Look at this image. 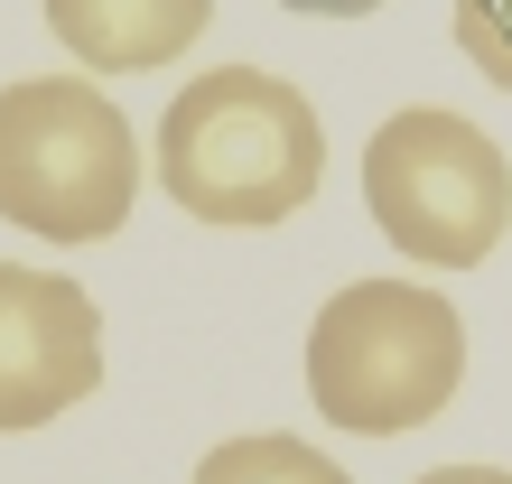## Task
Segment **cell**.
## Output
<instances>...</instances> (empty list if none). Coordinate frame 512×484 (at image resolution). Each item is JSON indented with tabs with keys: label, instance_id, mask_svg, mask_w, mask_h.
Returning <instances> with one entry per match:
<instances>
[{
	"label": "cell",
	"instance_id": "cell-7",
	"mask_svg": "<svg viewBox=\"0 0 512 484\" xmlns=\"http://www.w3.org/2000/svg\"><path fill=\"white\" fill-rule=\"evenodd\" d=\"M196 484H345V466L317 457V447L289 438V429H261V438H224L215 457L196 466Z\"/></svg>",
	"mask_w": 512,
	"mask_h": 484
},
{
	"label": "cell",
	"instance_id": "cell-2",
	"mask_svg": "<svg viewBox=\"0 0 512 484\" xmlns=\"http://www.w3.org/2000/svg\"><path fill=\"white\" fill-rule=\"evenodd\" d=\"M466 317L419 280H354L308 326V401L345 438H401L457 401Z\"/></svg>",
	"mask_w": 512,
	"mask_h": 484
},
{
	"label": "cell",
	"instance_id": "cell-3",
	"mask_svg": "<svg viewBox=\"0 0 512 484\" xmlns=\"http://www.w3.org/2000/svg\"><path fill=\"white\" fill-rule=\"evenodd\" d=\"M140 140L122 103L84 75L0 84V224L38 242H103L131 224Z\"/></svg>",
	"mask_w": 512,
	"mask_h": 484
},
{
	"label": "cell",
	"instance_id": "cell-9",
	"mask_svg": "<svg viewBox=\"0 0 512 484\" xmlns=\"http://www.w3.org/2000/svg\"><path fill=\"white\" fill-rule=\"evenodd\" d=\"M419 484H512V466H429Z\"/></svg>",
	"mask_w": 512,
	"mask_h": 484
},
{
	"label": "cell",
	"instance_id": "cell-6",
	"mask_svg": "<svg viewBox=\"0 0 512 484\" xmlns=\"http://www.w3.org/2000/svg\"><path fill=\"white\" fill-rule=\"evenodd\" d=\"M47 38L84 56L94 75H159L168 56H187L215 19V0H38Z\"/></svg>",
	"mask_w": 512,
	"mask_h": 484
},
{
	"label": "cell",
	"instance_id": "cell-8",
	"mask_svg": "<svg viewBox=\"0 0 512 484\" xmlns=\"http://www.w3.org/2000/svg\"><path fill=\"white\" fill-rule=\"evenodd\" d=\"M447 28H457L466 66L512 94V0H447Z\"/></svg>",
	"mask_w": 512,
	"mask_h": 484
},
{
	"label": "cell",
	"instance_id": "cell-10",
	"mask_svg": "<svg viewBox=\"0 0 512 484\" xmlns=\"http://www.w3.org/2000/svg\"><path fill=\"white\" fill-rule=\"evenodd\" d=\"M289 10H308V19H364V10H382V0H289Z\"/></svg>",
	"mask_w": 512,
	"mask_h": 484
},
{
	"label": "cell",
	"instance_id": "cell-1",
	"mask_svg": "<svg viewBox=\"0 0 512 484\" xmlns=\"http://www.w3.org/2000/svg\"><path fill=\"white\" fill-rule=\"evenodd\" d=\"M326 177V121L298 84L215 66L159 112V187L196 224H289Z\"/></svg>",
	"mask_w": 512,
	"mask_h": 484
},
{
	"label": "cell",
	"instance_id": "cell-4",
	"mask_svg": "<svg viewBox=\"0 0 512 484\" xmlns=\"http://www.w3.org/2000/svg\"><path fill=\"white\" fill-rule=\"evenodd\" d=\"M364 205L401 261L475 270L494 261L512 224V168L466 112L410 103V112H382V131L364 140Z\"/></svg>",
	"mask_w": 512,
	"mask_h": 484
},
{
	"label": "cell",
	"instance_id": "cell-5",
	"mask_svg": "<svg viewBox=\"0 0 512 484\" xmlns=\"http://www.w3.org/2000/svg\"><path fill=\"white\" fill-rule=\"evenodd\" d=\"M103 382V308L66 270L0 261V429H47Z\"/></svg>",
	"mask_w": 512,
	"mask_h": 484
}]
</instances>
